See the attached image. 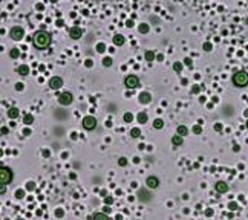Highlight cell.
<instances>
[{
	"label": "cell",
	"mask_w": 248,
	"mask_h": 220,
	"mask_svg": "<svg viewBox=\"0 0 248 220\" xmlns=\"http://www.w3.org/2000/svg\"><path fill=\"white\" fill-rule=\"evenodd\" d=\"M118 164H120L121 167H124V165L127 164V159H126V158H120V161H118Z\"/></svg>",
	"instance_id": "4dcf8cb0"
},
{
	"label": "cell",
	"mask_w": 248,
	"mask_h": 220,
	"mask_svg": "<svg viewBox=\"0 0 248 220\" xmlns=\"http://www.w3.org/2000/svg\"><path fill=\"white\" fill-rule=\"evenodd\" d=\"M9 35H11V38L12 40H20V38H23V35H25V31H23V28L21 26H14L12 29H11V32H9Z\"/></svg>",
	"instance_id": "277c9868"
},
{
	"label": "cell",
	"mask_w": 248,
	"mask_h": 220,
	"mask_svg": "<svg viewBox=\"0 0 248 220\" xmlns=\"http://www.w3.org/2000/svg\"><path fill=\"white\" fill-rule=\"evenodd\" d=\"M215 130H216V132H221V130H222V125H221V124H215Z\"/></svg>",
	"instance_id": "d590c367"
},
{
	"label": "cell",
	"mask_w": 248,
	"mask_h": 220,
	"mask_svg": "<svg viewBox=\"0 0 248 220\" xmlns=\"http://www.w3.org/2000/svg\"><path fill=\"white\" fill-rule=\"evenodd\" d=\"M172 144L173 145H181L182 144V136H179V135L178 136H173L172 138Z\"/></svg>",
	"instance_id": "d6986e66"
},
{
	"label": "cell",
	"mask_w": 248,
	"mask_h": 220,
	"mask_svg": "<svg viewBox=\"0 0 248 220\" xmlns=\"http://www.w3.org/2000/svg\"><path fill=\"white\" fill-rule=\"evenodd\" d=\"M12 180V171L8 167H2L0 168V185H6Z\"/></svg>",
	"instance_id": "3957f363"
},
{
	"label": "cell",
	"mask_w": 248,
	"mask_h": 220,
	"mask_svg": "<svg viewBox=\"0 0 248 220\" xmlns=\"http://www.w3.org/2000/svg\"><path fill=\"white\" fill-rule=\"evenodd\" d=\"M69 35H70V38L77 40V38H80V37H81V29H80V28H77V26H74V28H70Z\"/></svg>",
	"instance_id": "30bf717a"
},
{
	"label": "cell",
	"mask_w": 248,
	"mask_h": 220,
	"mask_svg": "<svg viewBox=\"0 0 248 220\" xmlns=\"http://www.w3.org/2000/svg\"><path fill=\"white\" fill-rule=\"evenodd\" d=\"M146 60L147 61H153L155 60V52L153 50H147L146 52Z\"/></svg>",
	"instance_id": "7402d4cb"
},
{
	"label": "cell",
	"mask_w": 248,
	"mask_h": 220,
	"mask_svg": "<svg viewBox=\"0 0 248 220\" xmlns=\"http://www.w3.org/2000/svg\"><path fill=\"white\" fill-rule=\"evenodd\" d=\"M130 136H132V138H139V136H141V130H139L138 127L132 128V130H130Z\"/></svg>",
	"instance_id": "ac0fdd59"
},
{
	"label": "cell",
	"mask_w": 248,
	"mask_h": 220,
	"mask_svg": "<svg viewBox=\"0 0 248 220\" xmlns=\"http://www.w3.org/2000/svg\"><path fill=\"white\" fill-rule=\"evenodd\" d=\"M138 31H139L141 34H146V32H149V24H146V23H143V24H139V28H138Z\"/></svg>",
	"instance_id": "603a6c76"
},
{
	"label": "cell",
	"mask_w": 248,
	"mask_h": 220,
	"mask_svg": "<svg viewBox=\"0 0 248 220\" xmlns=\"http://www.w3.org/2000/svg\"><path fill=\"white\" fill-rule=\"evenodd\" d=\"M28 190H34L35 188V185H34V182H28V187H26Z\"/></svg>",
	"instance_id": "836d02e7"
},
{
	"label": "cell",
	"mask_w": 248,
	"mask_h": 220,
	"mask_svg": "<svg viewBox=\"0 0 248 220\" xmlns=\"http://www.w3.org/2000/svg\"><path fill=\"white\" fill-rule=\"evenodd\" d=\"M15 89H17V90H21V89H23V84H20V83H18V84L15 86Z\"/></svg>",
	"instance_id": "ab89813d"
},
{
	"label": "cell",
	"mask_w": 248,
	"mask_h": 220,
	"mask_svg": "<svg viewBox=\"0 0 248 220\" xmlns=\"http://www.w3.org/2000/svg\"><path fill=\"white\" fill-rule=\"evenodd\" d=\"M93 220H109V217H107L106 213H97L93 216Z\"/></svg>",
	"instance_id": "e0dca14e"
},
{
	"label": "cell",
	"mask_w": 248,
	"mask_h": 220,
	"mask_svg": "<svg viewBox=\"0 0 248 220\" xmlns=\"http://www.w3.org/2000/svg\"><path fill=\"white\" fill-rule=\"evenodd\" d=\"M8 132H9V130H8V128H6V127H3V128H2V135H6V133H8Z\"/></svg>",
	"instance_id": "60d3db41"
},
{
	"label": "cell",
	"mask_w": 248,
	"mask_h": 220,
	"mask_svg": "<svg viewBox=\"0 0 248 220\" xmlns=\"http://www.w3.org/2000/svg\"><path fill=\"white\" fill-rule=\"evenodd\" d=\"M104 213H106V214H107V213H110V208H109V206H106V208H104Z\"/></svg>",
	"instance_id": "7bdbcfd3"
},
{
	"label": "cell",
	"mask_w": 248,
	"mask_h": 220,
	"mask_svg": "<svg viewBox=\"0 0 248 220\" xmlns=\"http://www.w3.org/2000/svg\"><path fill=\"white\" fill-rule=\"evenodd\" d=\"M247 128H248V121H247Z\"/></svg>",
	"instance_id": "f6af8a7d"
},
{
	"label": "cell",
	"mask_w": 248,
	"mask_h": 220,
	"mask_svg": "<svg viewBox=\"0 0 248 220\" xmlns=\"http://www.w3.org/2000/svg\"><path fill=\"white\" fill-rule=\"evenodd\" d=\"M83 127L86 130H93L97 127V119L93 116H84L83 118Z\"/></svg>",
	"instance_id": "8992f818"
},
{
	"label": "cell",
	"mask_w": 248,
	"mask_h": 220,
	"mask_svg": "<svg viewBox=\"0 0 248 220\" xmlns=\"http://www.w3.org/2000/svg\"><path fill=\"white\" fill-rule=\"evenodd\" d=\"M32 43L37 49H44L51 44V35L46 31H37L32 35Z\"/></svg>",
	"instance_id": "6da1fadb"
},
{
	"label": "cell",
	"mask_w": 248,
	"mask_h": 220,
	"mask_svg": "<svg viewBox=\"0 0 248 220\" xmlns=\"http://www.w3.org/2000/svg\"><path fill=\"white\" fill-rule=\"evenodd\" d=\"M5 191H6V187L5 185H0V194H5Z\"/></svg>",
	"instance_id": "8d00e7d4"
},
{
	"label": "cell",
	"mask_w": 248,
	"mask_h": 220,
	"mask_svg": "<svg viewBox=\"0 0 248 220\" xmlns=\"http://www.w3.org/2000/svg\"><path fill=\"white\" fill-rule=\"evenodd\" d=\"M228 208H230V210H236V208H238V205H236V203H230V205H228Z\"/></svg>",
	"instance_id": "f35d334b"
},
{
	"label": "cell",
	"mask_w": 248,
	"mask_h": 220,
	"mask_svg": "<svg viewBox=\"0 0 248 220\" xmlns=\"http://www.w3.org/2000/svg\"><path fill=\"white\" fill-rule=\"evenodd\" d=\"M17 220H23V219H17Z\"/></svg>",
	"instance_id": "bcb514c9"
},
{
	"label": "cell",
	"mask_w": 248,
	"mask_h": 220,
	"mask_svg": "<svg viewBox=\"0 0 248 220\" xmlns=\"http://www.w3.org/2000/svg\"><path fill=\"white\" fill-rule=\"evenodd\" d=\"M113 44H118V46L124 44V37H123V35H120V34H116V35L113 37Z\"/></svg>",
	"instance_id": "5bb4252c"
},
{
	"label": "cell",
	"mask_w": 248,
	"mask_h": 220,
	"mask_svg": "<svg viewBox=\"0 0 248 220\" xmlns=\"http://www.w3.org/2000/svg\"><path fill=\"white\" fill-rule=\"evenodd\" d=\"M138 121H139V124H144V122L147 121V113H146V112H141V113L138 115Z\"/></svg>",
	"instance_id": "ffe728a7"
},
{
	"label": "cell",
	"mask_w": 248,
	"mask_h": 220,
	"mask_svg": "<svg viewBox=\"0 0 248 220\" xmlns=\"http://www.w3.org/2000/svg\"><path fill=\"white\" fill-rule=\"evenodd\" d=\"M205 214H207V216H211V214H213V211H211V210H207V211H205Z\"/></svg>",
	"instance_id": "b9f144b4"
},
{
	"label": "cell",
	"mask_w": 248,
	"mask_h": 220,
	"mask_svg": "<svg viewBox=\"0 0 248 220\" xmlns=\"http://www.w3.org/2000/svg\"><path fill=\"white\" fill-rule=\"evenodd\" d=\"M233 84L238 87H245L248 84V73L245 70H239L233 75Z\"/></svg>",
	"instance_id": "7a4b0ae2"
},
{
	"label": "cell",
	"mask_w": 248,
	"mask_h": 220,
	"mask_svg": "<svg viewBox=\"0 0 248 220\" xmlns=\"http://www.w3.org/2000/svg\"><path fill=\"white\" fill-rule=\"evenodd\" d=\"M150 99H152V95L147 93V92H143V93L139 95V102H141V104H149Z\"/></svg>",
	"instance_id": "7c38bea8"
},
{
	"label": "cell",
	"mask_w": 248,
	"mask_h": 220,
	"mask_svg": "<svg viewBox=\"0 0 248 220\" xmlns=\"http://www.w3.org/2000/svg\"><path fill=\"white\" fill-rule=\"evenodd\" d=\"M18 115H20V112H18V109H17V107H11V109L8 110V116H9L11 119H15Z\"/></svg>",
	"instance_id": "4fadbf2b"
},
{
	"label": "cell",
	"mask_w": 248,
	"mask_h": 220,
	"mask_svg": "<svg viewBox=\"0 0 248 220\" xmlns=\"http://www.w3.org/2000/svg\"><path fill=\"white\" fill-rule=\"evenodd\" d=\"M124 121H126V122H132V121H133V115L129 113V112L124 113Z\"/></svg>",
	"instance_id": "484cf974"
},
{
	"label": "cell",
	"mask_w": 248,
	"mask_h": 220,
	"mask_svg": "<svg viewBox=\"0 0 248 220\" xmlns=\"http://www.w3.org/2000/svg\"><path fill=\"white\" fill-rule=\"evenodd\" d=\"M49 86H51L52 89H60V87L63 86V80H61L60 76H54V78H51Z\"/></svg>",
	"instance_id": "9c48e42d"
},
{
	"label": "cell",
	"mask_w": 248,
	"mask_h": 220,
	"mask_svg": "<svg viewBox=\"0 0 248 220\" xmlns=\"http://www.w3.org/2000/svg\"><path fill=\"white\" fill-rule=\"evenodd\" d=\"M204 49H205V50H211V44H210V43H205V44H204Z\"/></svg>",
	"instance_id": "e575fe53"
},
{
	"label": "cell",
	"mask_w": 248,
	"mask_h": 220,
	"mask_svg": "<svg viewBox=\"0 0 248 220\" xmlns=\"http://www.w3.org/2000/svg\"><path fill=\"white\" fill-rule=\"evenodd\" d=\"M97 50H98V52H104V50H106V44H104V43H98V44H97Z\"/></svg>",
	"instance_id": "4316f807"
},
{
	"label": "cell",
	"mask_w": 248,
	"mask_h": 220,
	"mask_svg": "<svg viewBox=\"0 0 248 220\" xmlns=\"http://www.w3.org/2000/svg\"><path fill=\"white\" fill-rule=\"evenodd\" d=\"M146 185H147L150 190H155V188H158V187H159V179H158V177H155V176H149V177H147V180H146Z\"/></svg>",
	"instance_id": "ba28073f"
},
{
	"label": "cell",
	"mask_w": 248,
	"mask_h": 220,
	"mask_svg": "<svg viewBox=\"0 0 248 220\" xmlns=\"http://www.w3.org/2000/svg\"><path fill=\"white\" fill-rule=\"evenodd\" d=\"M244 113H245V116H248V109L245 110V112H244Z\"/></svg>",
	"instance_id": "ee69618b"
},
{
	"label": "cell",
	"mask_w": 248,
	"mask_h": 220,
	"mask_svg": "<svg viewBox=\"0 0 248 220\" xmlns=\"http://www.w3.org/2000/svg\"><path fill=\"white\" fill-rule=\"evenodd\" d=\"M193 132H195L196 135H199V133L202 132V128H201V125H195V127H193Z\"/></svg>",
	"instance_id": "f546056e"
},
{
	"label": "cell",
	"mask_w": 248,
	"mask_h": 220,
	"mask_svg": "<svg viewBox=\"0 0 248 220\" xmlns=\"http://www.w3.org/2000/svg\"><path fill=\"white\" fill-rule=\"evenodd\" d=\"M20 55V50L17 49V47H14V49H11V52H9V57L11 58H17Z\"/></svg>",
	"instance_id": "cb8c5ba5"
},
{
	"label": "cell",
	"mask_w": 248,
	"mask_h": 220,
	"mask_svg": "<svg viewBox=\"0 0 248 220\" xmlns=\"http://www.w3.org/2000/svg\"><path fill=\"white\" fill-rule=\"evenodd\" d=\"M124 84H126V87H129V89H135V87L139 86V80H138V76H135V75H129V76H126Z\"/></svg>",
	"instance_id": "5b68a950"
},
{
	"label": "cell",
	"mask_w": 248,
	"mask_h": 220,
	"mask_svg": "<svg viewBox=\"0 0 248 220\" xmlns=\"http://www.w3.org/2000/svg\"><path fill=\"white\" fill-rule=\"evenodd\" d=\"M18 73H20V75H23V76H26V75L29 73V67H28L26 64H21V66L18 67Z\"/></svg>",
	"instance_id": "9a60e30c"
},
{
	"label": "cell",
	"mask_w": 248,
	"mask_h": 220,
	"mask_svg": "<svg viewBox=\"0 0 248 220\" xmlns=\"http://www.w3.org/2000/svg\"><path fill=\"white\" fill-rule=\"evenodd\" d=\"M216 191H218V193H221V194H224V193H227V191H228V185H227L225 182L219 180V182L216 184Z\"/></svg>",
	"instance_id": "8fae6325"
},
{
	"label": "cell",
	"mask_w": 248,
	"mask_h": 220,
	"mask_svg": "<svg viewBox=\"0 0 248 220\" xmlns=\"http://www.w3.org/2000/svg\"><path fill=\"white\" fill-rule=\"evenodd\" d=\"M23 196H25V193H23V191H20V190H18V191L15 193V197H17V199H21Z\"/></svg>",
	"instance_id": "d6a6232c"
},
{
	"label": "cell",
	"mask_w": 248,
	"mask_h": 220,
	"mask_svg": "<svg viewBox=\"0 0 248 220\" xmlns=\"http://www.w3.org/2000/svg\"><path fill=\"white\" fill-rule=\"evenodd\" d=\"M199 90H201L199 86H193V87H192V93H199Z\"/></svg>",
	"instance_id": "1f68e13d"
},
{
	"label": "cell",
	"mask_w": 248,
	"mask_h": 220,
	"mask_svg": "<svg viewBox=\"0 0 248 220\" xmlns=\"http://www.w3.org/2000/svg\"><path fill=\"white\" fill-rule=\"evenodd\" d=\"M173 69H175L176 72H181V70H182V64H181V63H175V64H173Z\"/></svg>",
	"instance_id": "83f0119b"
},
{
	"label": "cell",
	"mask_w": 248,
	"mask_h": 220,
	"mask_svg": "<svg viewBox=\"0 0 248 220\" xmlns=\"http://www.w3.org/2000/svg\"><path fill=\"white\" fill-rule=\"evenodd\" d=\"M103 64H104V66H107V67H109V66H110V64H112V58H109V57H107V58H104V60H103Z\"/></svg>",
	"instance_id": "f1b7e54d"
},
{
	"label": "cell",
	"mask_w": 248,
	"mask_h": 220,
	"mask_svg": "<svg viewBox=\"0 0 248 220\" xmlns=\"http://www.w3.org/2000/svg\"><path fill=\"white\" fill-rule=\"evenodd\" d=\"M187 133H188V128L185 125H179L178 127V135L179 136H187Z\"/></svg>",
	"instance_id": "2e32d148"
},
{
	"label": "cell",
	"mask_w": 248,
	"mask_h": 220,
	"mask_svg": "<svg viewBox=\"0 0 248 220\" xmlns=\"http://www.w3.org/2000/svg\"><path fill=\"white\" fill-rule=\"evenodd\" d=\"M72 99H74V96H72L70 92H63V93L60 95V98H58V101H60L61 106H69V104L72 102Z\"/></svg>",
	"instance_id": "52a82bcc"
},
{
	"label": "cell",
	"mask_w": 248,
	"mask_h": 220,
	"mask_svg": "<svg viewBox=\"0 0 248 220\" xmlns=\"http://www.w3.org/2000/svg\"><path fill=\"white\" fill-rule=\"evenodd\" d=\"M184 63H185L187 66H192V60H190V58H185V60H184Z\"/></svg>",
	"instance_id": "74e56055"
},
{
	"label": "cell",
	"mask_w": 248,
	"mask_h": 220,
	"mask_svg": "<svg viewBox=\"0 0 248 220\" xmlns=\"http://www.w3.org/2000/svg\"><path fill=\"white\" fill-rule=\"evenodd\" d=\"M162 125H164V121L162 119H155L153 121V127L155 128H162Z\"/></svg>",
	"instance_id": "d4e9b609"
},
{
	"label": "cell",
	"mask_w": 248,
	"mask_h": 220,
	"mask_svg": "<svg viewBox=\"0 0 248 220\" xmlns=\"http://www.w3.org/2000/svg\"><path fill=\"white\" fill-rule=\"evenodd\" d=\"M23 122H25V124H28V125H29V124H32V122H34V118H32V115L26 113V115H25V118H23Z\"/></svg>",
	"instance_id": "44dd1931"
}]
</instances>
